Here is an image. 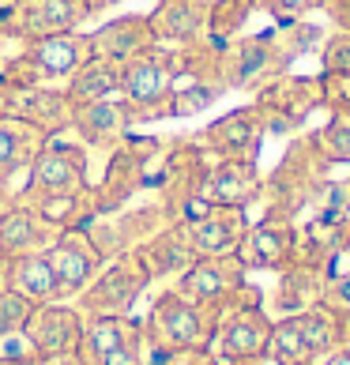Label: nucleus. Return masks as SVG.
Masks as SVG:
<instances>
[{
  "mask_svg": "<svg viewBox=\"0 0 350 365\" xmlns=\"http://www.w3.org/2000/svg\"><path fill=\"white\" fill-rule=\"evenodd\" d=\"M151 272L143 267V260L132 252H120L113 260H105L98 267V275L87 282V290L76 297L83 317H128L132 305L143 297V290L151 287Z\"/></svg>",
  "mask_w": 350,
  "mask_h": 365,
  "instance_id": "obj_4",
  "label": "nucleus"
},
{
  "mask_svg": "<svg viewBox=\"0 0 350 365\" xmlns=\"http://www.w3.org/2000/svg\"><path fill=\"white\" fill-rule=\"evenodd\" d=\"M0 113L8 117H19L26 125L42 128L46 136H61L68 132V113H72V102L64 87H49V83H38V87H0Z\"/></svg>",
  "mask_w": 350,
  "mask_h": 365,
  "instance_id": "obj_12",
  "label": "nucleus"
},
{
  "mask_svg": "<svg viewBox=\"0 0 350 365\" xmlns=\"http://www.w3.org/2000/svg\"><path fill=\"white\" fill-rule=\"evenodd\" d=\"M196 256H234L249 230L245 207H207L204 215L181 222Z\"/></svg>",
  "mask_w": 350,
  "mask_h": 365,
  "instance_id": "obj_16",
  "label": "nucleus"
},
{
  "mask_svg": "<svg viewBox=\"0 0 350 365\" xmlns=\"http://www.w3.org/2000/svg\"><path fill=\"white\" fill-rule=\"evenodd\" d=\"M4 4H16V0H4Z\"/></svg>",
  "mask_w": 350,
  "mask_h": 365,
  "instance_id": "obj_45",
  "label": "nucleus"
},
{
  "mask_svg": "<svg viewBox=\"0 0 350 365\" xmlns=\"http://www.w3.org/2000/svg\"><path fill=\"white\" fill-rule=\"evenodd\" d=\"M143 324L128 317H83V335H79L76 354L87 365H98L110 350H117L120 343H128L132 335H140Z\"/></svg>",
  "mask_w": 350,
  "mask_h": 365,
  "instance_id": "obj_24",
  "label": "nucleus"
},
{
  "mask_svg": "<svg viewBox=\"0 0 350 365\" xmlns=\"http://www.w3.org/2000/svg\"><path fill=\"white\" fill-rule=\"evenodd\" d=\"M257 0H211V23H207V38L211 42H234L241 34L245 19L252 16Z\"/></svg>",
  "mask_w": 350,
  "mask_h": 365,
  "instance_id": "obj_29",
  "label": "nucleus"
},
{
  "mask_svg": "<svg viewBox=\"0 0 350 365\" xmlns=\"http://www.w3.org/2000/svg\"><path fill=\"white\" fill-rule=\"evenodd\" d=\"M83 23V0H16V4H4L8 42H38L49 34L79 31Z\"/></svg>",
  "mask_w": 350,
  "mask_h": 365,
  "instance_id": "obj_7",
  "label": "nucleus"
},
{
  "mask_svg": "<svg viewBox=\"0 0 350 365\" xmlns=\"http://www.w3.org/2000/svg\"><path fill=\"white\" fill-rule=\"evenodd\" d=\"M42 365H87L79 354H61V358H42Z\"/></svg>",
  "mask_w": 350,
  "mask_h": 365,
  "instance_id": "obj_40",
  "label": "nucleus"
},
{
  "mask_svg": "<svg viewBox=\"0 0 350 365\" xmlns=\"http://www.w3.org/2000/svg\"><path fill=\"white\" fill-rule=\"evenodd\" d=\"M324 297H328V305L339 309V313H350V275H346V279H335V282H328Z\"/></svg>",
  "mask_w": 350,
  "mask_h": 365,
  "instance_id": "obj_37",
  "label": "nucleus"
},
{
  "mask_svg": "<svg viewBox=\"0 0 350 365\" xmlns=\"http://www.w3.org/2000/svg\"><path fill=\"white\" fill-rule=\"evenodd\" d=\"M173 83H177V57L170 46H155L120 64V98L132 106L136 120H166Z\"/></svg>",
  "mask_w": 350,
  "mask_h": 365,
  "instance_id": "obj_3",
  "label": "nucleus"
},
{
  "mask_svg": "<svg viewBox=\"0 0 350 365\" xmlns=\"http://www.w3.org/2000/svg\"><path fill=\"white\" fill-rule=\"evenodd\" d=\"M324 102V79H279L267 83L257 94V110L264 117V125L272 128H294Z\"/></svg>",
  "mask_w": 350,
  "mask_h": 365,
  "instance_id": "obj_13",
  "label": "nucleus"
},
{
  "mask_svg": "<svg viewBox=\"0 0 350 365\" xmlns=\"http://www.w3.org/2000/svg\"><path fill=\"white\" fill-rule=\"evenodd\" d=\"M0 365H42V358H38L34 350L26 346V339L19 335V346H8V339H4V350H0Z\"/></svg>",
  "mask_w": 350,
  "mask_h": 365,
  "instance_id": "obj_36",
  "label": "nucleus"
},
{
  "mask_svg": "<svg viewBox=\"0 0 350 365\" xmlns=\"http://www.w3.org/2000/svg\"><path fill=\"white\" fill-rule=\"evenodd\" d=\"M23 200V196H19ZM38 215L46 219V226H53L61 234V230H83L98 207H94V188L87 185L83 192H68V196H31L26 200Z\"/></svg>",
  "mask_w": 350,
  "mask_h": 365,
  "instance_id": "obj_26",
  "label": "nucleus"
},
{
  "mask_svg": "<svg viewBox=\"0 0 350 365\" xmlns=\"http://www.w3.org/2000/svg\"><path fill=\"white\" fill-rule=\"evenodd\" d=\"M237 294H241V290H237ZM237 294L222 305L219 328H215L211 346H207V354L219 358L222 365L260 358L264 350H267V335H272V320L264 317V309H260L257 302L237 305Z\"/></svg>",
  "mask_w": 350,
  "mask_h": 365,
  "instance_id": "obj_6",
  "label": "nucleus"
},
{
  "mask_svg": "<svg viewBox=\"0 0 350 365\" xmlns=\"http://www.w3.org/2000/svg\"><path fill=\"white\" fill-rule=\"evenodd\" d=\"M98 365H147V335H132L128 343H120L117 350H110Z\"/></svg>",
  "mask_w": 350,
  "mask_h": 365,
  "instance_id": "obj_33",
  "label": "nucleus"
},
{
  "mask_svg": "<svg viewBox=\"0 0 350 365\" xmlns=\"http://www.w3.org/2000/svg\"><path fill=\"white\" fill-rule=\"evenodd\" d=\"M91 53L94 57H105L113 64H125L140 53L155 49V31H151V19L147 16H117L110 23L94 26V34H87Z\"/></svg>",
  "mask_w": 350,
  "mask_h": 365,
  "instance_id": "obj_19",
  "label": "nucleus"
},
{
  "mask_svg": "<svg viewBox=\"0 0 350 365\" xmlns=\"http://www.w3.org/2000/svg\"><path fill=\"white\" fill-rule=\"evenodd\" d=\"M113 4H120V0H83V16L94 19V16H102V11H110Z\"/></svg>",
  "mask_w": 350,
  "mask_h": 365,
  "instance_id": "obj_38",
  "label": "nucleus"
},
{
  "mask_svg": "<svg viewBox=\"0 0 350 365\" xmlns=\"http://www.w3.org/2000/svg\"><path fill=\"white\" fill-rule=\"evenodd\" d=\"M132 125H136V113L125 98H102V102H83L72 106L68 113V132L91 151H113V147L132 136Z\"/></svg>",
  "mask_w": 350,
  "mask_h": 365,
  "instance_id": "obj_11",
  "label": "nucleus"
},
{
  "mask_svg": "<svg viewBox=\"0 0 350 365\" xmlns=\"http://www.w3.org/2000/svg\"><path fill=\"white\" fill-rule=\"evenodd\" d=\"M0 34H4V8H0Z\"/></svg>",
  "mask_w": 350,
  "mask_h": 365,
  "instance_id": "obj_43",
  "label": "nucleus"
},
{
  "mask_svg": "<svg viewBox=\"0 0 350 365\" xmlns=\"http://www.w3.org/2000/svg\"><path fill=\"white\" fill-rule=\"evenodd\" d=\"M46 256H49L53 279H57V297H64V302H76L105 264L98 249H94V241L87 237V230H61L46 245Z\"/></svg>",
  "mask_w": 350,
  "mask_h": 365,
  "instance_id": "obj_10",
  "label": "nucleus"
},
{
  "mask_svg": "<svg viewBox=\"0 0 350 365\" xmlns=\"http://www.w3.org/2000/svg\"><path fill=\"white\" fill-rule=\"evenodd\" d=\"M320 4V0H257V8H267L275 19L282 23H294V19H302L305 11H313Z\"/></svg>",
  "mask_w": 350,
  "mask_h": 365,
  "instance_id": "obj_34",
  "label": "nucleus"
},
{
  "mask_svg": "<svg viewBox=\"0 0 350 365\" xmlns=\"http://www.w3.org/2000/svg\"><path fill=\"white\" fill-rule=\"evenodd\" d=\"M260 136H264V117L257 106H245V110H234L219 117L215 125H207L196 140L207 155L219 158H257Z\"/></svg>",
  "mask_w": 350,
  "mask_h": 365,
  "instance_id": "obj_17",
  "label": "nucleus"
},
{
  "mask_svg": "<svg viewBox=\"0 0 350 365\" xmlns=\"http://www.w3.org/2000/svg\"><path fill=\"white\" fill-rule=\"evenodd\" d=\"M294 230L290 222H282L279 215H272V219H264L260 226H249L245 230V237H241V245H237V260L245 264V272L249 267H282L294 256Z\"/></svg>",
  "mask_w": 350,
  "mask_h": 365,
  "instance_id": "obj_21",
  "label": "nucleus"
},
{
  "mask_svg": "<svg viewBox=\"0 0 350 365\" xmlns=\"http://www.w3.org/2000/svg\"><path fill=\"white\" fill-rule=\"evenodd\" d=\"M31 309H34V302H26L11 287L0 290V343L11 339V335H23V324L31 317Z\"/></svg>",
  "mask_w": 350,
  "mask_h": 365,
  "instance_id": "obj_32",
  "label": "nucleus"
},
{
  "mask_svg": "<svg viewBox=\"0 0 350 365\" xmlns=\"http://www.w3.org/2000/svg\"><path fill=\"white\" fill-rule=\"evenodd\" d=\"M147 19H151L158 46H170V49L196 46L207 38L211 0H158V8Z\"/></svg>",
  "mask_w": 350,
  "mask_h": 365,
  "instance_id": "obj_18",
  "label": "nucleus"
},
{
  "mask_svg": "<svg viewBox=\"0 0 350 365\" xmlns=\"http://www.w3.org/2000/svg\"><path fill=\"white\" fill-rule=\"evenodd\" d=\"M19 46L34 64L38 83H49V87H64L68 76L91 57V42L79 31L49 34V38H38V42H19Z\"/></svg>",
  "mask_w": 350,
  "mask_h": 365,
  "instance_id": "obj_14",
  "label": "nucleus"
},
{
  "mask_svg": "<svg viewBox=\"0 0 350 365\" xmlns=\"http://www.w3.org/2000/svg\"><path fill=\"white\" fill-rule=\"evenodd\" d=\"M87 170H91V155L83 143H72V140H61V136H49L46 147L34 155L31 170L23 173V188L16 196L31 200V196H68V192H83L91 185L87 181Z\"/></svg>",
  "mask_w": 350,
  "mask_h": 365,
  "instance_id": "obj_5",
  "label": "nucleus"
},
{
  "mask_svg": "<svg viewBox=\"0 0 350 365\" xmlns=\"http://www.w3.org/2000/svg\"><path fill=\"white\" fill-rule=\"evenodd\" d=\"M53 237H57V230L46 226L42 215L19 196H16V204L0 215V260H16V256L38 252V249H46Z\"/></svg>",
  "mask_w": 350,
  "mask_h": 365,
  "instance_id": "obj_20",
  "label": "nucleus"
},
{
  "mask_svg": "<svg viewBox=\"0 0 350 365\" xmlns=\"http://www.w3.org/2000/svg\"><path fill=\"white\" fill-rule=\"evenodd\" d=\"M8 287L16 294H23L26 302H34V305L38 302H53V297H57V279H53L46 249L8 260Z\"/></svg>",
  "mask_w": 350,
  "mask_h": 365,
  "instance_id": "obj_27",
  "label": "nucleus"
},
{
  "mask_svg": "<svg viewBox=\"0 0 350 365\" xmlns=\"http://www.w3.org/2000/svg\"><path fill=\"white\" fill-rule=\"evenodd\" d=\"M219 328V309L196 305L177 290H163L147 309L143 335L151 354H188V350H207L211 335Z\"/></svg>",
  "mask_w": 350,
  "mask_h": 365,
  "instance_id": "obj_1",
  "label": "nucleus"
},
{
  "mask_svg": "<svg viewBox=\"0 0 350 365\" xmlns=\"http://www.w3.org/2000/svg\"><path fill=\"white\" fill-rule=\"evenodd\" d=\"M46 132L19 117L0 113V181H16L31 170L34 155L46 147Z\"/></svg>",
  "mask_w": 350,
  "mask_h": 365,
  "instance_id": "obj_22",
  "label": "nucleus"
},
{
  "mask_svg": "<svg viewBox=\"0 0 350 365\" xmlns=\"http://www.w3.org/2000/svg\"><path fill=\"white\" fill-rule=\"evenodd\" d=\"M245 287V264L237 256H196L192 264L177 275V294H185L188 302L196 305H207V309H219L222 317V305Z\"/></svg>",
  "mask_w": 350,
  "mask_h": 365,
  "instance_id": "obj_9",
  "label": "nucleus"
},
{
  "mask_svg": "<svg viewBox=\"0 0 350 365\" xmlns=\"http://www.w3.org/2000/svg\"><path fill=\"white\" fill-rule=\"evenodd\" d=\"M136 256L143 260L147 272H151V279L181 275L185 267L196 260V252H192V245H188L181 222H166L155 237H147L143 245H136Z\"/></svg>",
  "mask_w": 350,
  "mask_h": 365,
  "instance_id": "obj_23",
  "label": "nucleus"
},
{
  "mask_svg": "<svg viewBox=\"0 0 350 365\" xmlns=\"http://www.w3.org/2000/svg\"><path fill=\"white\" fill-rule=\"evenodd\" d=\"M324 365H350V346H343V350H335V354L324 361Z\"/></svg>",
  "mask_w": 350,
  "mask_h": 365,
  "instance_id": "obj_41",
  "label": "nucleus"
},
{
  "mask_svg": "<svg viewBox=\"0 0 350 365\" xmlns=\"http://www.w3.org/2000/svg\"><path fill=\"white\" fill-rule=\"evenodd\" d=\"M267 358H272L275 365H313V350H309L305 335L298 328V317H287L272 324V335H267Z\"/></svg>",
  "mask_w": 350,
  "mask_h": 365,
  "instance_id": "obj_28",
  "label": "nucleus"
},
{
  "mask_svg": "<svg viewBox=\"0 0 350 365\" xmlns=\"http://www.w3.org/2000/svg\"><path fill=\"white\" fill-rule=\"evenodd\" d=\"M316 147H320V155H328L335 162H350V106H343L331 117V125L316 136Z\"/></svg>",
  "mask_w": 350,
  "mask_h": 365,
  "instance_id": "obj_31",
  "label": "nucleus"
},
{
  "mask_svg": "<svg viewBox=\"0 0 350 365\" xmlns=\"http://www.w3.org/2000/svg\"><path fill=\"white\" fill-rule=\"evenodd\" d=\"M79 335H83V313H79L76 302H64V297L38 302L23 324V339L38 358L76 354Z\"/></svg>",
  "mask_w": 350,
  "mask_h": 365,
  "instance_id": "obj_8",
  "label": "nucleus"
},
{
  "mask_svg": "<svg viewBox=\"0 0 350 365\" xmlns=\"http://www.w3.org/2000/svg\"><path fill=\"white\" fill-rule=\"evenodd\" d=\"M4 42H8V38H4V34H0V49H4Z\"/></svg>",
  "mask_w": 350,
  "mask_h": 365,
  "instance_id": "obj_44",
  "label": "nucleus"
},
{
  "mask_svg": "<svg viewBox=\"0 0 350 365\" xmlns=\"http://www.w3.org/2000/svg\"><path fill=\"white\" fill-rule=\"evenodd\" d=\"M155 170H163V140L125 136L110 151V162H105L102 181L91 185L98 215H113V211L125 207L136 192L151 188L155 185V178H151Z\"/></svg>",
  "mask_w": 350,
  "mask_h": 365,
  "instance_id": "obj_2",
  "label": "nucleus"
},
{
  "mask_svg": "<svg viewBox=\"0 0 350 365\" xmlns=\"http://www.w3.org/2000/svg\"><path fill=\"white\" fill-rule=\"evenodd\" d=\"M219 87L211 83H185V87H173L170 94V117H196L204 113L207 106H215V98H219Z\"/></svg>",
  "mask_w": 350,
  "mask_h": 365,
  "instance_id": "obj_30",
  "label": "nucleus"
},
{
  "mask_svg": "<svg viewBox=\"0 0 350 365\" xmlns=\"http://www.w3.org/2000/svg\"><path fill=\"white\" fill-rule=\"evenodd\" d=\"M16 204V192H11V181H0V215Z\"/></svg>",
  "mask_w": 350,
  "mask_h": 365,
  "instance_id": "obj_39",
  "label": "nucleus"
},
{
  "mask_svg": "<svg viewBox=\"0 0 350 365\" xmlns=\"http://www.w3.org/2000/svg\"><path fill=\"white\" fill-rule=\"evenodd\" d=\"M196 365H222V361H219V358H211L207 350H204V354H196Z\"/></svg>",
  "mask_w": 350,
  "mask_h": 365,
  "instance_id": "obj_42",
  "label": "nucleus"
},
{
  "mask_svg": "<svg viewBox=\"0 0 350 365\" xmlns=\"http://www.w3.org/2000/svg\"><path fill=\"white\" fill-rule=\"evenodd\" d=\"M260 192H264V181H260L257 158H219V162H211L204 188H200V196H204L211 207H249Z\"/></svg>",
  "mask_w": 350,
  "mask_h": 365,
  "instance_id": "obj_15",
  "label": "nucleus"
},
{
  "mask_svg": "<svg viewBox=\"0 0 350 365\" xmlns=\"http://www.w3.org/2000/svg\"><path fill=\"white\" fill-rule=\"evenodd\" d=\"M64 94H68L72 106L102 102V98H120V64L105 61V57H94V53H91V57L68 76Z\"/></svg>",
  "mask_w": 350,
  "mask_h": 365,
  "instance_id": "obj_25",
  "label": "nucleus"
},
{
  "mask_svg": "<svg viewBox=\"0 0 350 365\" xmlns=\"http://www.w3.org/2000/svg\"><path fill=\"white\" fill-rule=\"evenodd\" d=\"M324 64H328V72H350V31L328 38V46H324Z\"/></svg>",
  "mask_w": 350,
  "mask_h": 365,
  "instance_id": "obj_35",
  "label": "nucleus"
}]
</instances>
